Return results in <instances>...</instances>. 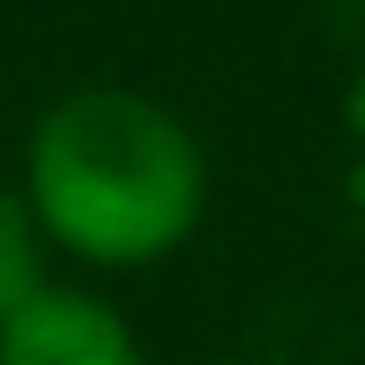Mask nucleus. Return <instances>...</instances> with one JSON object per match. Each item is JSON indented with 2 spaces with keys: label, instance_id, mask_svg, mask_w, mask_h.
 <instances>
[{
  "label": "nucleus",
  "instance_id": "obj_2",
  "mask_svg": "<svg viewBox=\"0 0 365 365\" xmlns=\"http://www.w3.org/2000/svg\"><path fill=\"white\" fill-rule=\"evenodd\" d=\"M0 365H142V336L105 298L38 284L0 321Z\"/></svg>",
  "mask_w": 365,
  "mask_h": 365
},
{
  "label": "nucleus",
  "instance_id": "obj_3",
  "mask_svg": "<svg viewBox=\"0 0 365 365\" xmlns=\"http://www.w3.org/2000/svg\"><path fill=\"white\" fill-rule=\"evenodd\" d=\"M38 284H45V231H38L23 194L0 187V321H8Z\"/></svg>",
  "mask_w": 365,
  "mask_h": 365
},
{
  "label": "nucleus",
  "instance_id": "obj_1",
  "mask_svg": "<svg viewBox=\"0 0 365 365\" xmlns=\"http://www.w3.org/2000/svg\"><path fill=\"white\" fill-rule=\"evenodd\" d=\"M23 202L45 246L90 269H149L202 231L209 157L194 127L142 90H68L30 127Z\"/></svg>",
  "mask_w": 365,
  "mask_h": 365
}]
</instances>
